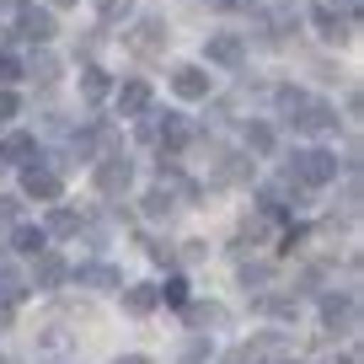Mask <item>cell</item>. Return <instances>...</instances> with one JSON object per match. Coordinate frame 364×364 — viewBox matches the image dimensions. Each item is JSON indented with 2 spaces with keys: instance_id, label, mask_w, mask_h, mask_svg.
Listing matches in <instances>:
<instances>
[{
  "instance_id": "28",
  "label": "cell",
  "mask_w": 364,
  "mask_h": 364,
  "mask_svg": "<svg viewBox=\"0 0 364 364\" xmlns=\"http://www.w3.org/2000/svg\"><path fill=\"white\" fill-rule=\"evenodd\" d=\"M156 300H166V306H188V284H182V279H166V289H156Z\"/></svg>"
},
{
  "instance_id": "39",
  "label": "cell",
  "mask_w": 364,
  "mask_h": 364,
  "mask_svg": "<svg viewBox=\"0 0 364 364\" xmlns=\"http://www.w3.org/2000/svg\"><path fill=\"white\" fill-rule=\"evenodd\" d=\"M0 171H6V150H0Z\"/></svg>"
},
{
  "instance_id": "19",
  "label": "cell",
  "mask_w": 364,
  "mask_h": 364,
  "mask_svg": "<svg viewBox=\"0 0 364 364\" xmlns=\"http://www.w3.org/2000/svg\"><path fill=\"white\" fill-rule=\"evenodd\" d=\"M22 75H33L38 86H48V80H59V59L48 54V48H38V54H33V59L22 65Z\"/></svg>"
},
{
  "instance_id": "18",
  "label": "cell",
  "mask_w": 364,
  "mask_h": 364,
  "mask_svg": "<svg viewBox=\"0 0 364 364\" xmlns=\"http://www.w3.org/2000/svg\"><path fill=\"white\" fill-rule=\"evenodd\" d=\"M230 311L215 306V300H198V306H188V327H225Z\"/></svg>"
},
{
  "instance_id": "27",
  "label": "cell",
  "mask_w": 364,
  "mask_h": 364,
  "mask_svg": "<svg viewBox=\"0 0 364 364\" xmlns=\"http://www.w3.org/2000/svg\"><path fill=\"white\" fill-rule=\"evenodd\" d=\"M300 102H306V91H300V86H279V91H273V107H279V118H289Z\"/></svg>"
},
{
  "instance_id": "16",
  "label": "cell",
  "mask_w": 364,
  "mask_h": 364,
  "mask_svg": "<svg viewBox=\"0 0 364 364\" xmlns=\"http://www.w3.org/2000/svg\"><path fill=\"white\" fill-rule=\"evenodd\" d=\"M80 97H86V102H107V97H113V80H107V70H97V65L80 70Z\"/></svg>"
},
{
  "instance_id": "21",
  "label": "cell",
  "mask_w": 364,
  "mask_h": 364,
  "mask_svg": "<svg viewBox=\"0 0 364 364\" xmlns=\"http://www.w3.org/2000/svg\"><path fill=\"white\" fill-rule=\"evenodd\" d=\"M22 295H27V279H22L6 257H0V300H6V306H16Z\"/></svg>"
},
{
  "instance_id": "36",
  "label": "cell",
  "mask_w": 364,
  "mask_h": 364,
  "mask_svg": "<svg viewBox=\"0 0 364 364\" xmlns=\"http://www.w3.org/2000/svg\"><path fill=\"white\" fill-rule=\"evenodd\" d=\"M332 6H343V11H359V0H332Z\"/></svg>"
},
{
  "instance_id": "7",
  "label": "cell",
  "mask_w": 364,
  "mask_h": 364,
  "mask_svg": "<svg viewBox=\"0 0 364 364\" xmlns=\"http://www.w3.org/2000/svg\"><path fill=\"white\" fill-rule=\"evenodd\" d=\"M311 22H316V33L327 38V43H348L353 27H359V11H338V6H316L311 11Z\"/></svg>"
},
{
  "instance_id": "38",
  "label": "cell",
  "mask_w": 364,
  "mask_h": 364,
  "mask_svg": "<svg viewBox=\"0 0 364 364\" xmlns=\"http://www.w3.org/2000/svg\"><path fill=\"white\" fill-rule=\"evenodd\" d=\"M338 364H359V353H343V359H338Z\"/></svg>"
},
{
  "instance_id": "26",
  "label": "cell",
  "mask_w": 364,
  "mask_h": 364,
  "mask_svg": "<svg viewBox=\"0 0 364 364\" xmlns=\"http://www.w3.org/2000/svg\"><path fill=\"white\" fill-rule=\"evenodd\" d=\"M257 306L268 311L273 321H295V316H300V306H295V300H289V295H262Z\"/></svg>"
},
{
  "instance_id": "4",
  "label": "cell",
  "mask_w": 364,
  "mask_h": 364,
  "mask_svg": "<svg viewBox=\"0 0 364 364\" xmlns=\"http://www.w3.org/2000/svg\"><path fill=\"white\" fill-rule=\"evenodd\" d=\"M289 124H295V134H338V107L332 102H316V97H306V102L289 113Z\"/></svg>"
},
{
  "instance_id": "10",
  "label": "cell",
  "mask_w": 364,
  "mask_h": 364,
  "mask_svg": "<svg viewBox=\"0 0 364 364\" xmlns=\"http://www.w3.org/2000/svg\"><path fill=\"white\" fill-rule=\"evenodd\" d=\"M321 327H327V332H353V327H359V306H353V295H327V300H321Z\"/></svg>"
},
{
  "instance_id": "29",
  "label": "cell",
  "mask_w": 364,
  "mask_h": 364,
  "mask_svg": "<svg viewBox=\"0 0 364 364\" xmlns=\"http://www.w3.org/2000/svg\"><path fill=\"white\" fill-rule=\"evenodd\" d=\"M11 80H22V59H16V54H0V86H11Z\"/></svg>"
},
{
  "instance_id": "34",
  "label": "cell",
  "mask_w": 364,
  "mask_h": 364,
  "mask_svg": "<svg viewBox=\"0 0 364 364\" xmlns=\"http://www.w3.org/2000/svg\"><path fill=\"white\" fill-rule=\"evenodd\" d=\"M0 220H16V198H6V193H0Z\"/></svg>"
},
{
  "instance_id": "33",
  "label": "cell",
  "mask_w": 364,
  "mask_h": 364,
  "mask_svg": "<svg viewBox=\"0 0 364 364\" xmlns=\"http://www.w3.org/2000/svg\"><path fill=\"white\" fill-rule=\"evenodd\" d=\"M129 11V0H102V16H107V22H113V16H124Z\"/></svg>"
},
{
  "instance_id": "40",
  "label": "cell",
  "mask_w": 364,
  "mask_h": 364,
  "mask_svg": "<svg viewBox=\"0 0 364 364\" xmlns=\"http://www.w3.org/2000/svg\"><path fill=\"white\" fill-rule=\"evenodd\" d=\"M54 6H75V0H54Z\"/></svg>"
},
{
  "instance_id": "15",
  "label": "cell",
  "mask_w": 364,
  "mask_h": 364,
  "mask_svg": "<svg viewBox=\"0 0 364 364\" xmlns=\"http://www.w3.org/2000/svg\"><path fill=\"white\" fill-rule=\"evenodd\" d=\"M118 113H124V118L150 113V86H145V80H124V86H118Z\"/></svg>"
},
{
  "instance_id": "23",
  "label": "cell",
  "mask_w": 364,
  "mask_h": 364,
  "mask_svg": "<svg viewBox=\"0 0 364 364\" xmlns=\"http://www.w3.org/2000/svg\"><path fill=\"white\" fill-rule=\"evenodd\" d=\"M247 156H273V124H262V118L247 124Z\"/></svg>"
},
{
  "instance_id": "32",
  "label": "cell",
  "mask_w": 364,
  "mask_h": 364,
  "mask_svg": "<svg viewBox=\"0 0 364 364\" xmlns=\"http://www.w3.org/2000/svg\"><path fill=\"white\" fill-rule=\"evenodd\" d=\"M198 359H209V343H204V338L188 343V364H198Z\"/></svg>"
},
{
  "instance_id": "13",
  "label": "cell",
  "mask_w": 364,
  "mask_h": 364,
  "mask_svg": "<svg viewBox=\"0 0 364 364\" xmlns=\"http://www.w3.org/2000/svg\"><path fill=\"white\" fill-rule=\"evenodd\" d=\"M80 279V289H124V273L107 268V262H80V268H70Z\"/></svg>"
},
{
  "instance_id": "12",
  "label": "cell",
  "mask_w": 364,
  "mask_h": 364,
  "mask_svg": "<svg viewBox=\"0 0 364 364\" xmlns=\"http://www.w3.org/2000/svg\"><path fill=\"white\" fill-rule=\"evenodd\" d=\"M65 279H70V262L59 257V252H48V247H43V252L33 257V289H59Z\"/></svg>"
},
{
  "instance_id": "30",
  "label": "cell",
  "mask_w": 364,
  "mask_h": 364,
  "mask_svg": "<svg viewBox=\"0 0 364 364\" xmlns=\"http://www.w3.org/2000/svg\"><path fill=\"white\" fill-rule=\"evenodd\" d=\"M241 284H247V289H262V284H268V268H262V262H247V268H241Z\"/></svg>"
},
{
  "instance_id": "3",
  "label": "cell",
  "mask_w": 364,
  "mask_h": 364,
  "mask_svg": "<svg viewBox=\"0 0 364 364\" xmlns=\"http://www.w3.org/2000/svg\"><path fill=\"white\" fill-rule=\"evenodd\" d=\"M209 182L215 188H236V182H252V156L247 150H225V145H209Z\"/></svg>"
},
{
  "instance_id": "31",
  "label": "cell",
  "mask_w": 364,
  "mask_h": 364,
  "mask_svg": "<svg viewBox=\"0 0 364 364\" xmlns=\"http://www.w3.org/2000/svg\"><path fill=\"white\" fill-rule=\"evenodd\" d=\"M16 107H22V102H16V91H6V86H0V124H11V118H16Z\"/></svg>"
},
{
  "instance_id": "8",
  "label": "cell",
  "mask_w": 364,
  "mask_h": 364,
  "mask_svg": "<svg viewBox=\"0 0 364 364\" xmlns=\"http://www.w3.org/2000/svg\"><path fill=\"white\" fill-rule=\"evenodd\" d=\"M161 48H166V22H161V16H139V22H134V33H129V54L156 59Z\"/></svg>"
},
{
  "instance_id": "5",
  "label": "cell",
  "mask_w": 364,
  "mask_h": 364,
  "mask_svg": "<svg viewBox=\"0 0 364 364\" xmlns=\"http://www.w3.org/2000/svg\"><path fill=\"white\" fill-rule=\"evenodd\" d=\"M171 91H177L182 102H209L215 75H209L204 65H177V70H171Z\"/></svg>"
},
{
  "instance_id": "22",
  "label": "cell",
  "mask_w": 364,
  "mask_h": 364,
  "mask_svg": "<svg viewBox=\"0 0 364 364\" xmlns=\"http://www.w3.org/2000/svg\"><path fill=\"white\" fill-rule=\"evenodd\" d=\"M124 311L129 316H150V311H156V289L150 284H129L124 289Z\"/></svg>"
},
{
  "instance_id": "6",
  "label": "cell",
  "mask_w": 364,
  "mask_h": 364,
  "mask_svg": "<svg viewBox=\"0 0 364 364\" xmlns=\"http://www.w3.org/2000/svg\"><path fill=\"white\" fill-rule=\"evenodd\" d=\"M22 193L38 198V204H54V198L65 193V177H59V166H38V161H33V166L22 171Z\"/></svg>"
},
{
  "instance_id": "17",
  "label": "cell",
  "mask_w": 364,
  "mask_h": 364,
  "mask_svg": "<svg viewBox=\"0 0 364 364\" xmlns=\"http://www.w3.org/2000/svg\"><path fill=\"white\" fill-rule=\"evenodd\" d=\"M43 247H48L43 225H16V230H11V252H22V257H38Z\"/></svg>"
},
{
  "instance_id": "1",
  "label": "cell",
  "mask_w": 364,
  "mask_h": 364,
  "mask_svg": "<svg viewBox=\"0 0 364 364\" xmlns=\"http://www.w3.org/2000/svg\"><path fill=\"white\" fill-rule=\"evenodd\" d=\"M338 166L343 161L316 145V150H295V156L284 161V177L295 182V188H327V182H338Z\"/></svg>"
},
{
  "instance_id": "35",
  "label": "cell",
  "mask_w": 364,
  "mask_h": 364,
  "mask_svg": "<svg viewBox=\"0 0 364 364\" xmlns=\"http://www.w3.org/2000/svg\"><path fill=\"white\" fill-rule=\"evenodd\" d=\"M118 364H150V359H145V353H129V359H118Z\"/></svg>"
},
{
  "instance_id": "2",
  "label": "cell",
  "mask_w": 364,
  "mask_h": 364,
  "mask_svg": "<svg viewBox=\"0 0 364 364\" xmlns=\"http://www.w3.org/2000/svg\"><path fill=\"white\" fill-rule=\"evenodd\" d=\"M91 182H97V193H102V198H124L129 188H134V161H129L124 150H113V156L97 161Z\"/></svg>"
},
{
  "instance_id": "11",
  "label": "cell",
  "mask_w": 364,
  "mask_h": 364,
  "mask_svg": "<svg viewBox=\"0 0 364 364\" xmlns=\"http://www.w3.org/2000/svg\"><path fill=\"white\" fill-rule=\"evenodd\" d=\"M16 33H22L33 48H43L48 38L59 33V22H54V11H43V6H27V11H22V22H16Z\"/></svg>"
},
{
  "instance_id": "14",
  "label": "cell",
  "mask_w": 364,
  "mask_h": 364,
  "mask_svg": "<svg viewBox=\"0 0 364 364\" xmlns=\"http://www.w3.org/2000/svg\"><path fill=\"white\" fill-rule=\"evenodd\" d=\"M156 139H161V156H177L188 139H193V124L177 113H166V124H156Z\"/></svg>"
},
{
  "instance_id": "9",
  "label": "cell",
  "mask_w": 364,
  "mask_h": 364,
  "mask_svg": "<svg viewBox=\"0 0 364 364\" xmlns=\"http://www.w3.org/2000/svg\"><path fill=\"white\" fill-rule=\"evenodd\" d=\"M204 59H209V65H220V70H241V65H247V43H241L236 33H215L204 43Z\"/></svg>"
},
{
  "instance_id": "20",
  "label": "cell",
  "mask_w": 364,
  "mask_h": 364,
  "mask_svg": "<svg viewBox=\"0 0 364 364\" xmlns=\"http://www.w3.org/2000/svg\"><path fill=\"white\" fill-rule=\"evenodd\" d=\"M0 150H6V166H11V161H16V166H33V156H38V139H33V134H11Z\"/></svg>"
},
{
  "instance_id": "37",
  "label": "cell",
  "mask_w": 364,
  "mask_h": 364,
  "mask_svg": "<svg viewBox=\"0 0 364 364\" xmlns=\"http://www.w3.org/2000/svg\"><path fill=\"white\" fill-rule=\"evenodd\" d=\"M204 6H215V11H225V6H236V0H204Z\"/></svg>"
},
{
  "instance_id": "25",
  "label": "cell",
  "mask_w": 364,
  "mask_h": 364,
  "mask_svg": "<svg viewBox=\"0 0 364 364\" xmlns=\"http://www.w3.org/2000/svg\"><path fill=\"white\" fill-rule=\"evenodd\" d=\"M171 209H177V198H171V188H166V182L145 193V215H150V220H166Z\"/></svg>"
},
{
  "instance_id": "24",
  "label": "cell",
  "mask_w": 364,
  "mask_h": 364,
  "mask_svg": "<svg viewBox=\"0 0 364 364\" xmlns=\"http://www.w3.org/2000/svg\"><path fill=\"white\" fill-rule=\"evenodd\" d=\"M75 230H80V215H75V209H65V204H59V209H48L43 236H75Z\"/></svg>"
}]
</instances>
